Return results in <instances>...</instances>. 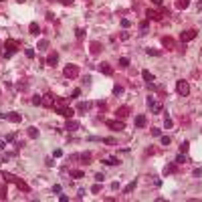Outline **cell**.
Masks as SVG:
<instances>
[{"mask_svg": "<svg viewBox=\"0 0 202 202\" xmlns=\"http://www.w3.org/2000/svg\"><path fill=\"white\" fill-rule=\"evenodd\" d=\"M99 190H101V186H99V184H95V186H93V188H91V192H93V194H97V192H99Z\"/></svg>", "mask_w": 202, "mask_h": 202, "instance_id": "b9f144b4", "label": "cell"}, {"mask_svg": "<svg viewBox=\"0 0 202 202\" xmlns=\"http://www.w3.org/2000/svg\"><path fill=\"white\" fill-rule=\"evenodd\" d=\"M28 28H30V34H34V36L40 32V26L36 25V22H30V26H28Z\"/></svg>", "mask_w": 202, "mask_h": 202, "instance_id": "e0dca14e", "label": "cell"}, {"mask_svg": "<svg viewBox=\"0 0 202 202\" xmlns=\"http://www.w3.org/2000/svg\"><path fill=\"white\" fill-rule=\"evenodd\" d=\"M196 34H198L196 30H184V32L180 34V40H182V42H188V40H194V38H196Z\"/></svg>", "mask_w": 202, "mask_h": 202, "instance_id": "8992f818", "label": "cell"}, {"mask_svg": "<svg viewBox=\"0 0 202 202\" xmlns=\"http://www.w3.org/2000/svg\"><path fill=\"white\" fill-rule=\"evenodd\" d=\"M170 142H172V140H170V138H168V136H162V146H168V144H170Z\"/></svg>", "mask_w": 202, "mask_h": 202, "instance_id": "f35d334b", "label": "cell"}, {"mask_svg": "<svg viewBox=\"0 0 202 202\" xmlns=\"http://www.w3.org/2000/svg\"><path fill=\"white\" fill-rule=\"evenodd\" d=\"M148 22H150V18H148V20H144L142 25H140V30H142V34H144L146 30H148Z\"/></svg>", "mask_w": 202, "mask_h": 202, "instance_id": "d4e9b609", "label": "cell"}, {"mask_svg": "<svg viewBox=\"0 0 202 202\" xmlns=\"http://www.w3.org/2000/svg\"><path fill=\"white\" fill-rule=\"evenodd\" d=\"M176 91L180 93L182 97H186V95L190 93V85H188V81H178V83H176Z\"/></svg>", "mask_w": 202, "mask_h": 202, "instance_id": "3957f363", "label": "cell"}, {"mask_svg": "<svg viewBox=\"0 0 202 202\" xmlns=\"http://www.w3.org/2000/svg\"><path fill=\"white\" fill-rule=\"evenodd\" d=\"M0 178H2V172H0Z\"/></svg>", "mask_w": 202, "mask_h": 202, "instance_id": "681fc988", "label": "cell"}, {"mask_svg": "<svg viewBox=\"0 0 202 202\" xmlns=\"http://www.w3.org/2000/svg\"><path fill=\"white\" fill-rule=\"evenodd\" d=\"M65 129H69V131H77V129H79V121H75V119H67Z\"/></svg>", "mask_w": 202, "mask_h": 202, "instance_id": "30bf717a", "label": "cell"}, {"mask_svg": "<svg viewBox=\"0 0 202 202\" xmlns=\"http://www.w3.org/2000/svg\"><path fill=\"white\" fill-rule=\"evenodd\" d=\"M95 180H97V182H103V180H105V176H103V172L95 174Z\"/></svg>", "mask_w": 202, "mask_h": 202, "instance_id": "74e56055", "label": "cell"}, {"mask_svg": "<svg viewBox=\"0 0 202 202\" xmlns=\"http://www.w3.org/2000/svg\"><path fill=\"white\" fill-rule=\"evenodd\" d=\"M53 192H57V194H59V192H61V186H59V184H55V186H53Z\"/></svg>", "mask_w": 202, "mask_h": 202, "instance_id": "bcb514c9", "label": "cell"}, {"mask_svg": "<svg viewBox=\"0 0 202 202\" xmlns=\"http://www.w3.org/2000/svg\"><path fill=\"white\" fill-rule=\"evenodd\" d=\"M25 55H26L28 59H34V49H26V51H25Z\"/></svg>", "mask_w": 202, "mask_h": 202, "instance_id": "f546056e", "label": "cell"}, {"mask_svg": "<svg viewBox=\"0 0 202 202\" xmlns=\"http://www.w3.org/2000/svg\"><path fill=\"white\" fill-rule=\"evenodd\" d=\"M63 73H65V77H69V79H75V77L79 75V67H77V65H67Z\"/></svg>", "mask_w": 202, "mask_h": 202, "instance_id": "277c9868", "label": "cell"}, {"mask_svg": "<svg viewBox=\"0 0 202 202\" xmlns=\"http://www.w3.org/2000/svg\"><path fill=\"white\" fill-rule=\"evenodd\" d=\"M121 93H123V87L115 85V87H113V95H121Z\"/></svg>", "mask_w": 202, "mask_h": 202, "instance_id": "f1b7e54d", "label": "cell"}, {"mask_svg": "<svg viewBox=\"0 0 202 202\" xmlns=\"http://www.w3.org/2000/svg\"><path fill=\"white\" fill-rule=\"evenodd\" d=\"M99 51H101V47H99V42H91V53H93V55H97Z\"/></svg>", "mask_w": 202, "mask_h": 202, "instance_id": "603a6c76", "label": "cell"}, {"mask_svg": "<svg viewBox=\"0 0 202 202\" xmlns=\"http://www.w3.org/2000/svg\"><path fill=\"white\" fill-rule=\"evenodd\" d=\"M87 109H89L87 103H79V105H77V111H87Z\"/></svg>", "mask_w": 202, "mask_h": 202, "instance_id": "1f68e13d", "label": "cell"}, {"mask_svg": "<svg viewBox=\"0 0 202 202\" xmlns=\"http://www.w3.org/2000/svg\"><path fill=\"white\" fill-rule=\"evenodd\" d=\"M152 2H154L156 6H162V0H152Z\"/></svg>", "mask_w": 202, "mask_h": 202, "instance_id": "7dc6e473", "label": "cell"}, {"mask_svg": "<svg viewBox=\"0 0 202 202\" xmlns=\"http://www.w3.org/2000/svg\"><path fill=\"white\" fill-rule=\"evenodd\" d=\"M146 125V115H136V127H144Z\"/></svg>", "mask_w": 202, "mask_h": 202, "instance_id": "9a60e30c", "label": "cell"}, {"mask_svg": "<svg viewBox=\"0 0 202 202\" xmlns=\"http://www.w3.org/2000/svg\"><path fill=\"white\" fill-rule=\"evenodd\" d=\"M166 14H168V12H162V14H160V12L148 10V18H152V20H160V18H162V16H166Z\"/></svg>", "mask_w": 202, "mask_h": 202, "instance_id": "7c38bea8", "label": "cell"}, {"mask_svg": "<svg viewBox=\"0 0 202 202\" xmlns=\"http://www.w3.org/2000/svg\"><path fill=\"white\" fill-rule=\"evenodd\" d=\"M57 63H59V53H51V55L47 57V65H49V67H55Z\"/></svg>", "mask_w": 202, "mask_h": 202, "instance_id": "ba28073f", "label": "cell"}, {"mask_svg": "<svg viewBox=\"0 0 202 202\" xmlns=\"http://www.w3.org/2000/svg\"><path fill=\"white\" fill-rule=\"evenodd\" d=\"M61 2H63L65 6H71V4H73V0H61Z\"/></svg>", "mask_w": 202, "mask_h": 202, "instance_id": "f6af8a7d", "label": "cell"}, {"mask_svg": "<svg viewBox=\"0 0 202 202\" xmlns=\"http://www.w3.org/2000/svg\"><path fill=\"white\" fill-rule=\"evenodd\" d=\"M127 113H129L127 107H119V109L115 111V115H119V117H127Z\"/></svg>", "mask_w": 202, "mask_h": 202, "instance_id": "ac0fdd59", "label": "cell"}, {"mask_svg": "<svg viewBox=\"0 0 202 202\" xmlns=\"http://www.w3.org/2000/svg\"><path fill=\"white\" fill-rule=\"evenodd\" d=\"M16 2H25V0H16Z\"/></svg>", "mask_w": 202, "mask_h": 202, "instance_id": "c3c4849f", "label": "cell"}, {"mask_svg": "<svg viewBox=\"0 0 202 202\" xmlns=\"http://www.w3.org/2000/svg\"><path fill=\"white\" fill-rule=\"evenodd\" d=\"M81 95V89H73V93H71V99H77Z\"/></svg>", "mask_w": 202, "mask_h": 202, "instance_id": "d590c367", "label": "cell"}, {"mask_svg": "<svg viewBox=\"0 0 202 202\" xmlns=\"http://www.w3.org/2000/svg\"><path fill=\"white\" fill-rule=\"evenodd\" d=\"M164 125H166L168 129L172 127V119H170V115H168V113H166V117H164Z\"/></svg>", "mask_w": 202, "mask_h": 202, "instance_id": "484cf974", "label": "cell"}, {"mask_svg": "<svg viewBox=\"0 0 202 202\" xmlns=\"http://www.w3.org/2000/svg\"><path fill=\"white\" fill-rule=\"evenodd\" d=\"M28 138H38V129L36 127H28Z\"/></svg>", "mask_w": 202, "mask_h": 202, "instance_id": "7402d4cb", "label": "cell"}, {"mask_svg": "<svg viewBox=\"0 0 202 202\" xmlns=\"http://www.w3.org/2000/svg\"><path fill=\"white\" fill-rule=\"evenodd\" d=\"M136 184H138V182H136V180H133V182H129V184H127V186H125V188H123V194H129V192H131V190H133V188H136Z\"/></svg>", "mask_w": 202, "mask_h": 202, "instance_id": "ffe728a7", "label": "cell"}, {"mask_svg": "<svg viewBox=\"0 0 202 202\" xmlns=\"http://www.w3.org/2000/svg\"><path fill=\"white\" fill-rule=\"evenodd\" d=\"M119 65H121V67H127V65H129V59H127V57H121V59H119Z\"/></svg>", "mask_w": 202, "mask_h": 202, "instance_id": "4dcf8cb0", "label": "cell"}, {"mask_svg": "<svg viewBox=\"0 0 202 202\" xmlns=\"http://www.w3.org/2000/svg\"><path fill=\"white\" fill-rule=\"evenodd\" d=\"M142 77H144V79H146V81H148V83H152V81H154V79H156V77H154V75H152V73H150V71H142Z\"/></svg>", "mask_w": 202, "mask_h": 202, "instance_id": "d6986e66", "label": "cell"}, {"mask_svg": "<svg viewBox=\"0 0 202 202\" xmlns=\"http://www.w3.org/2000/svg\"><path fill=\"white\" fill-rule=\"evenodd\" d=\"M107 125H109V127H111V129H117V131H119V129H123V127H125V123H123V121H121V119H119V121H117V119H111V121H107Z\"/></svg>", "mask_w": 202, "mask_h": 202, "instance_id": "52a82bcc", "label": "cell"}, {"mask_svg": "<svg viewBox=\"0 0 202 202\" xmlns=\"http://www.w3.org/2000/svg\"><path fill=\"white\" fill-rule=\"evenodd\" d=\"M186 162H188V158H186L184 152H180V154L176 156V164H186Z\"/></svg>", "mask_w": 202, "mask_h": 202, "instance_id": "5bb4252c", "label": "cell"}, {"mask_svg": "<svg viewBox=\"0 0 202 202\" xmlns=\"http://www.w3.org/2000/svg\"><path fill=\"white\" fill-rule=\"evenodd\" d=\"M55 95H51V93H47V95H44V99H42V105H47V107H53L55 105Z\"/></svg>", "mask_w": 202, "mask_h": 202, "instance_id": "9c48e42d", "label": "cell"}, {"mask_svg": "<svg viewBox=\"0 0 202 202\" xmlns=\"http://www.w3.org/2000/svg\"><path fill=\"white\" fill-rule=\"evenodd\" d=\"M14 140H16L14 133H8V136H6V142H14Z\"/></svg>", "mask_w": 202, "mask_h": 202, "instance_id": "ab89813d", "label": "cell"}, {"mask_svg": "<svg viewBox=\"0 0 202 202\" xmlns=\"http://www.w3.org/2000/svg\"><path fill=\"white\" fill-rule=\"evenodd\" d=\"M99 71H101L103 75H111V73H113V69L109 67V63H101V65H99Z\"/></svg>", "mask_w": 202, "mask_h": 202, "instance_id": "8fae6325", "label": "cell"}, {"mask_svg": "<svg viewBox=\"0 0 202 202\" xmlns=\"http://www.w3.org/2000/svg\"><path fill=\"white\" fill-rule=\"evenodd\" d=\"M71 176H73V178H83V172H81V170H73Z\"/></svg>", "mask_w": 202, "mask_h": 202, "instance_id": "836d02e7", "label": "cell"}, {"mask_svg": "<svg viewBox=\"0 0 202 202\" xmlns=\"http://www.w3.org/2000/svg\"><path fill=\"white\" fill-rule=\"evenodd\" d=\"M38 49H40V51H47V49H49V40H47V38H42V40L38 42Z\"/></svg>", "mask_w": 202, "mask_h": 202, "instance_id": "44dd1931", "label": "cell"}, {"mask_svg": "<svg viewBox=\"0 0 202 202\" xmlns=\"http://www.w3.org/2000/svg\"><path fill=\"white\" fill-rule=\"evenodd\" d=\"M146 53H148V55H154V57H160V55H162L158 49H146Z\"/></svg>", "mask_w": 202, "mask_h": 202, "instance_id": "cb8c5ba5", "label": "cell"}, {"mask_svg": "<svg viewBox=\"0 0 202 202\" xmlns=\"http://www.w3.org/2000/svg\"><path fill=\"white\" fill-rule=\"evenodd\" d=\"M6 144H8L6 140H0V150H4V148H6Z\"/></svg>", "mask_w": 202, "mask_h": 202, "instance_id": "ee69618b", "label": "cell"}, {"mask_svg": "<svg viewBox=\"0 0 202 202\" xmlns=\"http://www.w3.org/2000/svg\"><path fill=\"white\" fill-rule=\"evenodd\" d=\"M18 47H20V44H18L16 40H12V38H10V40H6V42H4V49H6V53H4V59L12 57V55L18 51Z\"/></svg>", "mask_w": 202, "mask_h": 202, "instance_id": "6da1fadb", "label": "cell"}, {"mask_svg": "<svg viewBox=\"0 0 202 202\" xmlns=\"http://www.w3.org/2000/svg\"><path fill=\"white\" fill-rule=\"evenodd\" d=\"M103 164H107V166H117V164H119V158H115V156H109V158L103 160Z\"/></svg>", "mask_w": 202, "mask_h": 202, "instance_id": "4fadbf2b", "label": "cell"}, {"mask_svg": "<svg viewBox=\"0 0 202 202\" xmlns=\"http://www.w3.org/2000/svg\"><path fill=\"white\" fill-rule=\"evenodd\" d=\"M188 148H190V144H188V142H182V146H180V152H184V154H186V152H188Z\"/></svg>", "mask_w": 202, "mask_h": 202, "instance_id": "d6a6232c", "label": "cell"}, {"mask_svg": "<svg viewBox=\"0 0 202 202\" xmlns=\"http://www.w3.org/2000/svg\"><path fill=\"white\" fill-rule=\"evenodd\" d=\"M188 4H190V0H178V2H176V8L184 10V8H188Z\"/></svg>", "mask_w": 202, "mask_h": 202, "instance_id": "2e32d148", "label": "cell"}, {"mask_svg": "<svg viewBox=\"0 0 202 202\" xmlns=\"http://www.w3.org/2000/svg\"><path fill=\"white\" fill-rule=\"evenodd\" d=\"M6 198V186H0V200Z\"/></svg>", "mask_w": 202, "mask_h": 202, "instance_id": "e575fe53", "label": "cell"}, {"mask_svg": "<svg viewBox=\"0 0 202 202\" xmlns=\"http://www.w3.org/2000/svg\"><path fill=\"white\" fill-rule=\"evenodd\" d=\"M32 103H34V105H42V99H40L38 95H34V97H32Z\"/></svg>", "mask_w": 202, "mask_h": 202, "instance_id": "8d00e7d4", "label": "cell"}, {"mask_svg": "<svg viewBox=\"0 0 202 202\" xmlns=\"http://www.w3.org/2000/svg\"><path fill=\"white\" fill-rule=\"evenodd\" d=\"M53 156H55V158H61L63 152H61V150H55V152H53Z\"/></svg>", "mask_w": 202, "mask_h": 202, "instance_id": "7bdbcfd3", "label": "cell"}, {"mask_svg": "<svg viewBox=\"0 0 202 202\" xmlns=\"http://www.w3.org/2000/svg\"><path fill=\"white\" fill-rule=\"evenodd\" d=\"M121 26H123V28L131 26V20H129V18H121Z\"/></svg>", "mask_w": 202, "mask_h": 202, "instance_id": "83f0119b", "label": "cell"}, {"mask_svg": "<svg viewBox=\"0 0 202 202\" xmlns=\"http://www.w3.org/2000/svg\"><path fill=\"white\" fill-rule=\"evenodd\" d=\"M148 107H150V111L152 113H162V103L156 99V97H148Z\"/></svg>", "mask_w": 202, "mask_h": 202, "instance_id": "7a4b0ae2", "label": "cell"}, {"mask_svg": "<svg viewBox=\"0 0 202 202\" xmlns=\"http://www.w3.org/2000/svg\"><path fill=\"white\" fill-rule=\"evenodd\" d=\"M0 117H2V119H8V121H12V123H20V121H22V115H20V113H14V111H12V113H0Z\"/></svg>", "mask_w": 202, "mask_h": 202, "instance_id": "5b68a950", "label": "cell"}, {"mask_svg": "<svg viewBox=\"0 0 202 202\" xmlns=\"http://www.w3.org/2000/svg\"><path fill=\"white\" fill-rule=\"evenodd\" d=\"M2 176H4V180H6V182H16V178H14L12 174H2Z\"/></svg>", "mask_w": 202, "mask_h": 202, "instance_id": "4316f807", "label": "cell"}, {"mask_svg": "<svg viewBox=\"0 0 202 202\" xmlns=\"http://www.w3.org/2000/svg\"><path fill=\"white\" fill-rule=\"evenodd\" d=\"M75 34H77V38H83V28H77Z\"/></svg>", "mask_w": 202, "mask_h": 202, "instance_id": "60d3db41", "label": "cell"}]
</instances>
